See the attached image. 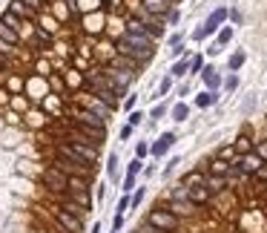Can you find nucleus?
<instances>
[{
    "instance_id": "obj_47",
    "label": "nucleus",
    "mask_w": 267,
    "mask_h": 233,
    "mask_svg": "<svg viewBox=\"0 0 267 233\" xmlns=\"http://www.w3.org/2000/svg\"><path fill=\"white\" fill-rule=\"evenodd\" d=\"M23 3H26L29 9H37V6H40V0H23Z\"/></svg>"
},
{
    "instance_id": "obj_41",
    "label": "nucleus",
    "mask_w": 267,
    "mask_h": 233,
    "mask_svg": "<svg viewBox=\"0 0 267 233\" xmlns=\"http://www.w3.org/2000/svg\"><path fill=\"white\" fill-rule=\"evenodd\" d=\"M167 20H170V23H173V26H176L178 20H181V15H178L176 9H173V12H170V15H167Z\"/></svg>"
},
{
    "instance_id": "obj_20",
    "label": "nucleus",
    "mask_w": 267,
    "mask_h": 233,
    "mask_svg": "<svg viewBox=\"0 0 267 233\" xmlns=\"http://www.w3.org/2000/svg\"><path fill=\"white\" fill-rule=\"evenodd\" d=\"M190 118V107L187 104H176L173 107V121H187Z\"/></svg>"
},
{
    "instance_id": "obj_26",
    "label": "nucleus",
    "mask_w": 267,
    "mask_h": 233,
    "mask_svg": "<svg viewBox=\"0 0 267 233\" xmlns=\"http://www.w3.org/2000/svg\"><path fill=\"white\" fill-rule=\"evenodd\" d=\"M144 32H147L152 40H158V37L164 35V29H161V26H155V23H144Z\"/></svg>"
},
{
    "instance_id": "obj_27",
    "label": "nucleus",
    "mask_w": 267,
    "mask_h": 233,
    "mask_svg": "<svg viewBox=\"0 0 267 233\" xmlns=\"http://www.w3.org/2000/svg\"><path fill=\"white\" fill-rule=\"evenodd\" d=\"M72 196H75V201H78L81 207H89V204H92V196H89L87 190H81V193H72Z\"/></svg>"
},
{
    "instance_id": "obj_2",
    "label": "nucleus",
    "mask_w": 267,
    "mask_h": 233,
    "mask_svg": "<svg viewBox=\"0 0 267 233\" xmlns=\"http://www.w3.org/2000/svg\"><path fill=\"white\" fill-rule=\"evenodd\" d=\"M233 164L238 167V173H241V176H259V170H262L267 161L259 156V153H247V156H238Z\"/></svg>"
},
{
    "instance_id": "obj_36",
    "label": "nucleus",
    "mask_w": 267,
    "mask_h": 233,
    "mask_svg": "<svg viewBox=\"0 0 267 233\" xmlns=\"http://www.w3.org/2000/svg\"><path fill=\"white\" fill-rule=\"evenodd\" d=\"M256 153H259V156L267 161V141H256Z\"/></svg>"
},
{
    "instance_id": "obj_22",
    "label": "nucleus",
    "mask_w": 267,
    "mask_h": 233,
    "mask_svg": "<svg viewBox=\"0 0 267 233\" xmlns=\"http://www.w3.org/2000/svg\"><path fill=\"white\" fill-rule=\"evenodd\" d=\"M118 156H115V153H112V156H109V161H107V176H109V179H118Z\"/></svg>"
},
{
    "instance_id": "obj_48",
    "label": "nucleus",
    "mask_w": 267,
    "mask_h": 233,
    "mask_svg": "<svg viewBox=\"0 0 267 233\" xmlns=\"http://www.w3.org/2000/svg\"><path fill=\"white\" fill-rule=\"evenodd\" d=\"M92 233H101V222H95V225H92Z\"/></svg>"
},
{
    "instance_id": "obj_8",
    "label": "nucleus",
    "mask_w": 267,
    "mask_h": 233,
    "mask_svg": "<svg viewBox=\"0 0 267 233\" xmlns=\"http://www.w3.org/2000/svg\"><path fill=\"white\" fill-rule=\"evenodd\" d=\"M201 81H204V87H207V90H213V92L224 84V81H221V75L215 72V67H204V69H201Z\"/></svg>"
},
{
    "instance_id": "obj_3",
    "label": "nucleus",
    "mask_w": 267,
    "mask_h": 233,
    "mask_svg": "<svg viewBox=\"0 0 267 233\" xmlns=\"http://www.w3.org/2000/svg\"><path fill=\"white\" fill-rule=\"evenodd\" d=\"M43 181H46V187H49L52 193H63V190H69V176H66V173H60L58 167L43 170Z\"/></svg>"
},
{
    "instance_id": "obj_32",
    "label": "nucleus",
    "mask_w": 267,
    "mask_h": 233,
    "mask_svg": "<svg viewBox=\"0 0 267 233\" xmlns=\"http://www.w3.org/2000/svg\"><path fill=\"white\" fill-rule=\"evenodd\" d=\"M144 196H147V190H144V187H138V190L132 193V207H138V204L144 201Z\"/></svg>"
},
{
    "instance_id": "obj_17",
    "label": "nucleus",
    "mask_w": 267,
    "mask_h": 233,
    "mask_svg": "<svg viewBox=\"0 0 267 233\" xmlns=\"http://www.w3.org/2000/svg\"><path fill=\"white\" fill-rule=\"evenodd\" d=\"M187 72H190V58H178L176 64H173V69H170L173 78H184Z\"/></svg>"
},
{
    "instance_id": "obj_5",
    "label": "nucleus",
    "mask_w": 267,
    "mask_h": 233,
    "mask_svg": "<svg viewBox=\"0 0 267 233\" xmlns=\"http://www.w3.org/2000/svg\"><path fill=\"white\" fill-rule=\"evenodd\" d=\"M55 219L60 222V228L69 233H84V222L75 216V213H69L66 207H55Z\"/></svg>"
},
{
    "instance_id": "obj_28",
    "label": "nucleus",
    "mask_w": 267,
    "mask_h": 233,
    "mask_svg": "<svg viewBox=\"0 0 267 233\" xmlns=\"http://www.w3.org/2000/svg\"><path fill=\"white\" fill-rule=\"evenodd\" d=\"M149 153H152V147H149V144H144V141L135 147V159H147Z\"/></svg>"
},
{
    "instance_id": "obj_37",
    "label": "nucleus",
    "mask_w": 267,
    "mask_h": 233,
    "mask_svg": "<svg viewBox=\"0 0 267 233\" xmlns=\"http://www.w3.org/2000/svg\"><path fill=\"white\" fill-rule=\"evenodd\" d=\"M132 187H135V176H132V173H126V181H124V190L129 193Z\"/></svg>"
},
{
    "instance_id": "obj_13",
    "label": "nucleus",
    "mask_w": 267,
    "mask_h": 233,
    "mask_svg": "<svg viewBox=\"0 0 267 233\" xmlns=\"http://www.w3.org/2000/svg\"><path fill=\"white\" fill-rule=\"evenodd\" d=\"M230 170H233L230 161H224V159H213V164H210V176H230Z\"/></svg>"
},
{
    "instance_id": "obj_34",
    "label": "nucleus",
    "mask_w": 267,
    "mask_h": 233,
    "mask_svg": "<svg viewBox=\"0 0 267 233\" xmlns=\"http://www.w3.org/2000/svg\"><path fill=\"white\" fill-rule=\"evenodd\" d=\"M141 121H144V112H135V109H132V112H129V124H132V127H138Z\"/></svg>"
},
{
    "instance_id": "obj_19",
    "label": "nucleus",
    "mask_w": 267,
    "mask_h": 233,
    "mask_svg": "<svg viewBox=\"0 0 267 233\" xmlns=\"http://www.w3.org/2000/svg\"><path fill=\"white\" fill-rule=\"evenodd\" d=\"M244 61H247V55H244L241 49H238V52H233V55H230V61H227V67H230V72H238V69L244 67Z\"/></svg>"
},
{
    "instance_id": "obj_46",
    "label": "nucleus",
    "mask_w": 267,
    "mask_h": 233,
    "mask_svg": "<svg viewBox=\"0 0 267 233\" xmlns=\"http://www.w3.org/2000/svg\"><path fill=\"white\" fill-rule=\"evenodd\" d=\"M141 233H167V231H158V228H152V225H147Z\"/></svg>"
},
{
    "instance_id": "obj_39",
    "label": "nucleus",
    "mask_w": 267,
    "mask_h": 233,
    "mask_svg": "<svg viewBox=\"0 0 267 233\" xmlns=\"http://www.w3.org/2000/svg\"><path fill=\"white\" fill-rule=\"evenodd\" d=\"M187 58V49H184V43H178V46H173V58Z\"/></svg>"
},
{
    "instance_id": "obj_44",
    "label": "nucleus",
    "mask_w": 267,
    "mask_h": 233,
    "mask_svg": "<svg viewBox=\"0 0 267 233\" xmlns=\"http://www.w3.org/2000/svg\"><path fill=\"white\" fill-rule=\"evenodd\" d=\"M124 107H126V109H132V107H135V95H129V98L124 101Z\"/></svg>"
},
{
    "instance_id": "obj_30",
    "label": "nucleus",
    "mask_w": 267,
    "mask_h": 233,
    "mask_svg": "<svg viewBox=\"0 0 267 233\" xmlns=\"http://www.w3.org/2000/svg\"><path fill=\"white\" fill-rule=\"evenodd\" d=\"M201 69H204V61H201V55L190 58V72H201Z\"/></svg>"
},
{
    "instance_id": "obj_6",
    "label": "nucleus",
    "mask_w": 267,
    "mask_h": 233,
    "mask_svg": "<svg viewBox=\"0 0 267 233\" xmlns=\"http://www.w3.org/2000/svg\"><path fill=\"white\" fill-rule=\"evenodd\" d=\"M227 18H230V9H224V6L213 9V12H210V18H207V23H204V32H207V35H215V32H218V26H221Z\"/></svg>"
},
{
    "instance_id": "obj_43",
    "label": "nucleus",
    "mask_w": 267,
    "mask_h": 233,
    "mask_svg": "<svg viewBox=\"0 0 267 233\" xmlns=\"http://www.w3.org/2000/svg\"><path fill=\"white\" fill-rule=\"evenodd\" d=\"M193 37H196V40H204V37H207V32H204V26H201V29H196V32H193Z\"/></svg>"
},
{
    "instance_id": "obj_23",
    "label": "nucleus",
    "mask_w": 267,
    "mask_h": 233,
    "mask_svg": "<svg viewBox=\"0 0 267 233\" xmlns=\"http://www.w3.org/2000/svg\"><path fill=\"white\" fill-rule=\"evenodd\" d=\"M236 156H238L236 147H233V144H224V147L218 150V156H215V159H224V161H230V159H236Z\"/></svg>"
},
{
    "instance_id": "obj_11",
    "label": "nucleus",
    "mask_w": 267,
    "mask_h": 233,
    "mask_svg": "<svg viewBox=\"0 0 267 233\" xmlns=\"http://www.w3.org/2000/svg\"><path fill=\"white\" fill-rule=\"evenodd\" d=\"M170 210H173L178 219H181V216H190V213L196 210V204H193L190 199H184V201H181V199H173V201H170Z\"/></svg>"
},
{
    "instance_id": "obj_38",
    "label": "nucleus",
    "mask_w": 267,
    "mask_h": 233,
    "mask_svg": "<svg viewBox=\"0 0 267 233\" xmlns=\"http://www.w3.org/2000/svg\"><path fill=\"white\" fill-rule=\"evenodd\" d=\"M121 228H124V216H121V213H115V219H112V231L121 233Z\"/></svg>"
},
{
    "instance_id": "obj_14",
    "label": "nucleus",
    "mask_w": 267,
    "mask_h": 233,
    "mask_svg": "<svg viewBox=\"0 0 267 233\" xmlns=\"http://www.w3.org/2000/svg\"><path fill=\"white\" fill-rule=\"evenodd\" d=\"M207 190L210 193H221L224 187H227V176H207Z\"/></svg>"
},
{
    "instance_id": "obj_15",
    "label": "nucleus",
    "mask_w": 267,
    "mask_h": 233,
    "mask_svg": "<svg viewBox=\"0 0 267 233\" xmlns=\"http://www.w3.org/2000/svg\"><path fill=\"white\" fill-rule=\"evenodd\" d=\"M204 181H207V176H204L201 170H193L190 176H184V181H181V184H184V187H201Z\"/></svg>"
},
{
    "instance_id": "obj_9",
    "label": "nucleus",
    "mask_w": 267,
    "mask_h": 233,
    "mask_svg": "<svg viewBox=\"0 0 267 233\" xmlns=\"http://www.w3.org/2000/svg\"><path fill=\"white\" fill-rule=\"evenodd\" d=\"M233 147H236V153H238V156H247V153H256V141H253V138H250L247 133H241V135H238L236 141H233Z\"/></svg>"
},
{
    "instance_id": "obj_31",
    "label": "nucleus",
    "mask_w": 267,
    "mask_h": 233,
    "mask_svg": "<svg viewBox=\"0 0 267 233\" xmlns=\"http://www.w3.org/2000/svg\"><path fill=\"white\" fill-rule=\"evenodd\" d=\"M66 210H69V213H75L78 219H84V213H87V207H81V204H72V201L66 204Z\"/></svg>"
},
{
    "instance_id": "obj_4",
    "label": "nucleus",
    "mask_w": 267,
    "mask_h": 233,
    "mask_svg": "<svg viewBox=\"0 0 267 233\" xmlns=\"http://www.w3.org/2000/svg\"><path fill=\"white\" fill-rule=\"evenodd\" d=\"M69 147V153H75L81 161H87V164L95 167V161H98V147H92L87 138H81V141H75V144H66Z\"/></svg>"
},
{
    "instance_id": "obj_21",
    "label": "nucleus",
    "mask_w": 267,
    "mask_h": 233,
    "mask_svg": "<svg viewBox=\"0 0 267 233\" xmlns=\"http://www.w3.org/2000/svg\"><path fill=\"white\" fill-rule=\"evenodd\" d=\"M32 12H35V9L23 6V0H15V3H12V15H23V18H32Z\"/></svg>"
},
{
    "instance_id": "obj_7",
    "label": "nucleus",
    "mask_w": 267,
    "mask_h": 233,
    "mask_svg": "<svg viewBox=\"0 0 267 233\" xmlns=\"http://www.w3.org/2000/svg\"><path fill=\"white\" fill-rule=\"evenodd\" d=\"M173 144H176V133H164L158 141H155V144H152V156H155V159L167 156V150H170Z\"/></svg>"
},
{
    "instance_id": "obj_18",
    "label": "nucleus",
    "mask_w": 267,
    "mask_h": 233,
    "mask_svg": "<svg viewBox=\"0 0 267 233\" xmlns=\"http://www.w3.org/2000/svg\"><path fill=\"white\" fill-rule=\"evenodd\" d=\"M0 40H3V43H9V46H15V43H18V32H15L12 26H6L3 20H0Z\"/></svg>"
},
{
    "instance_id": "obj_10",
    "label": "nucleus",
    "mask_w": 267,
    "mask_h": 233,
    "mask_svg": "<svg viewBox=\"0 0 267 233\" xmlns=\"http://www.w3.org/2000/svg\"><path fill=\"white\" fill-rule=\"evenodd\" d=\"M144 12H149V15H170V0H144Z\"/></svg>"
},
{
    "instance_id": "obj_29",
    "label": "nucleus",
    "mask_w": 267,
    "mask_h": 233,
    "mask_svg": "<svg viewBox=\"0 0 267 233\" xmlns=\"http://www.w3.org/2000/svg\"><path fill=\"white\" fill-rule=\"evenodd\" d=\"M236 87H238V75H227V78H224V90H227V92H233Z\"/></svg>"
},
{
    "instance_id": "obj_1",
    "label": "nucleus",
    "mask_w": 267,
    "mask_h": 233,
    "mask_svg": "<svg viewBox=\"0 0 267 233\" xmlns=\"http://www.w3.org/2000/svg\"><path fill=\"white\" fill-rule=\"evenodd\" d=\"M147 225L152 228H158V231H167V233H176L181 228V222H178V216L170 210V207H152L147 216Z\"/></svg>"
},
{
    "instance_id": "obj_40",
    "label": "nucleus",
    "mask_w": 267,
    "mask_h": 233,
    "mask_svg": "<svg viewBox=\"0 0 267 233\" xmlns=\"http://www.w3.org/2000/svg\"><path fill=\"white\" fill-rule=\"evenodd\" d=\"M176 164H178V159H170V161H167V167H164V176H170V173L176 170Z\"/></svg>"
},
{
    "instance_id": "obj_33",
    "label": "nucleus",
    "mask_w": 267,
    "mask_h": 233,
    "mask_svg": "<svg viewBox=\"0 0 267 233\" xmlns=\"http://www.w3.org/2000/svg\"><path fill=\"white\" fill-rule=\"evenodd\" d=\"M141 170H144V164H141V159H132V161H129V173H132V176H138Z\"/></svg>"
},
{
    "instance_id": "obj_25",
    "label": "nucleus",
    "mask_w": 267,
    "mask_h": 233,
    "mask_svg": "<svg viewBox=\"0 0 267 233\" xmlns=\"http://www.w3.org/2000/svg\"><path fill=\"white\" fill-rule=\"evenodd\" d=\"M233 40V26H224L221 32H218V46H227Z\"/></svg>"
},
{
    "instance_id": "obj_45",
    "label": "nucleus",
    "mask_w": 267,
    "mask_h": 233,
    "mask_svg": "<svg viewBox=\"0 0 267 233\" xmlns=\"http://www.w3.org/2000/svg\"><path fill=\"white\" fill-rule=\"evenodd\" d=\"M230 18H233V23H241V12H236V9L230 12Z\"/></svg>"
},
{
    "instance_id": "obj_49",
    "label": "nucleus",
    "mask_w": 267,
    "mask_h": 233,
    "mask_svg": "<svg viewBox=\"0 0 267 233\" xmlns=\"http://www.w3.org/2000/svg\"><path fill=\"white\" fill-rule=\"evenodd\" d=\"M112 233H118V231H112Z\"/></svg>"
},
{
    "instance_id": "obj_16",
    "label": "nucleus",
    "mask_w": 267,
    "mask_h": 233,
    "mask_svg": "<svg viewBox=\"0 0 267 233\" xmlns=\"http://www.w3.org/2000/svg\"><path fill=\"white\" fill-rule=\"evenodd\" d=\"M215 101H218V92H213V90H204V92L196 98V107H198V109H207V107H213Z\"/></svg>"
},
{
    "instance_id": "obj_12",
    "label": "nucleus",
    "mask_w": 267,
    "mask_h": 233,
    "mask_svg": "<svg viewBox=\"0 0 267 233\" xmlns=\"http://www.w3.org/2000/svg\"><path fill=\"white\" fill-rule=\"evenodd\" d=\"M210 196H213V193L207 190V184H201V187H190V201H193V204H207Z\"/></svg>"
},
{
    "instance_id": "obj_35",
    "label": "nucleus",
    "mask_w": 267,
    "mask_h": 233,
    "mask_svg": "<svg viewBox=\"0 0 267 233\" xmlns=\"http://www.w3.org/2000/svg\"><path fill=\"white\" fill-rule=\"evenodd\" d=\"M164 112H167V107H164V104H158V107H152V112H149V118H161Z\"/></svg>"
},
{
    "instance_id": "obj_42",
    "label": "nucleus",
    "mask_w": 267,
    "mask_h": 233,
    "mask_svg": "<svg viewBox=\"0 0 267 233\" xmlns=\"http://www.w3.org/2000/svg\"><path fill=\"white\" fill-rule=\"evenodd\" d=\"M129 135H132V124H126V127H121V138H124V141H126Z\"/></svg>"
},
{
    "instance_id": "obj_24",
    "label": "nucleus",
    "mask_w": 267,
    "mask_h": 233,
    "mask_svg": "<svg viewBox=\"0 0 267 233\" xmlns=\"http://www.w3.org/2000/svg\"><path fill=\"white\" fill-rule=\"evenodd\" d=\"M170 90H173V75H170V78H164V81H161V84H158V92H155V95H152V98H161V95H167V92H170Z\"/></svg>"
}]
</instances>
